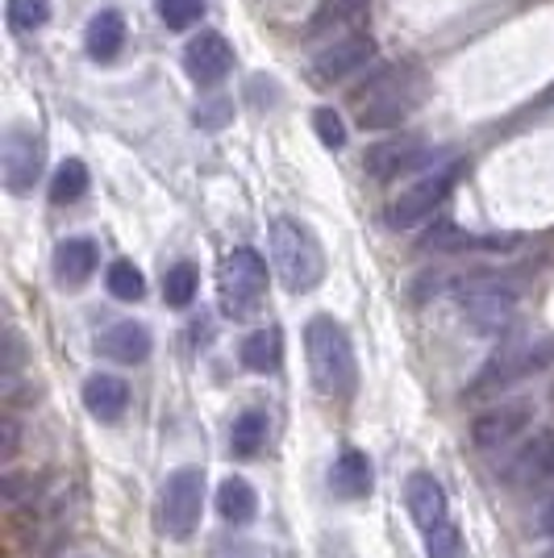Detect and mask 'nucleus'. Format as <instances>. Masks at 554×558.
Returning a JSON list of instances; mask_svg holds the SVG:
<instances>
[{
	"label": "nucleus",
	"mask_w": 554,
	"mask_h": 558,
	"mask_svg": "<svg viewBox=\"0 0 554 558\" xmlns=\"http://www.w3.org/2000/svg\"><path fill=\"white\" fill-rule=\"evenodd\" d=\"M105 288L113 292L117 301H125V304H134L146 296V279H142V271L130 263V258H117L113 267L105 271Z\"/></svg>",
	"instance_id": "27"
},
{
	"label": "nucleus",
	"mask_w": 554,
	"mask_h": 558,
	"mask_svg": "<svg viewBox=\"0 0 554 558\" xmlns=\"http://www.w3.org/2000/svg\"><path fill=\"white\" fill-rule=\"evenodd\" d=\"M84 409H88L96 421L113 425V421H121L125 409H130V384L113 372H93L84 379Z\"/></svg>",
	"instance_id": "17"
},
{
	"label": "nucleus",
	"mask_w": 554,
	"mask_h": 558,
	"mask_svg": "<svg viewBox=\"0 0 554 558\" xmlns=\"http://www.w3.org/2000/svg\"><path fill=\"white\" fill-rule=\"evenodd\" d=\"M425 537V558H462V530L455 525V517L446 521V525H438V530H430Z\"/></svg>",
	"instance_id": "29"
},
{
	"label": "nucleus",
	"mask_w": 554,
	"mask_h": 558,
	"mask_svg": "<svg viewBox=\"0 0 554 558\" xmlns=\"http://www.w3.org/2000/svg\"><path fill=\"white\" fill-rule=\"evenodd\" d=\"M84 192H88V167L80 163V159L59 163L55 180H50V201H55V205H75Z\"/></svg>",
	"instance_id": "26"
},
{
	"label": "nucleus",
	"mask_w": 554,
	"mask_h": 558,
	"mask_svg": "<svg viewBox=\"0 0 554 558\" xmlns=\"http://www.w3.org/2000/svg\"><path fill=\"white\" fill-rule=\"evenodd\" d=\"M455 175H459V163L421 171L413 184L400 187L393 196V205H388V226L400 233L425 226V221L446 205V196H450V187H455Z\"/></svg>",
	"instance_id": "6"
},
{
	"label": "nucleus",
	"mask_w": 554,
	"mask_h": 558,
	"mask_svg": "<svg viewBox=\"0 0 554 558\" xmlns=\"http://www.w3.org/2000/svg\"><path fill=\"white\" fill-rule=\"evenodd\" d=\"M405 509H409V517H413V525L421 534L446 525V521H450V496H446L438 475L413 471V475L405 480Z\"/></svg>",
	"instance_id": "14"
},
{
	"label": "nucleus",
	"mask_w": 554,
	"mask_h": 558,
	"mask_svg": "<svg viewBox=\"0 0 554 558\" xmlns=\"http://www.w3.org/2000/svg\"><path fill=\"white\" fill-rule=\"evenodd\" d=\"M22 363H25L22 333L9 326V329H4V363H0V379H4V384H13V379H17V372H22Z\"/></svg>",
	"instance_id": "32"
},
{
	"label": "nucleus",
	"mask_w": 554,
	"mask_h": 558,
	"mask_svg": "<svg viewBox=\"0 0 554 558\" xmlns=\"http://www.w3.org/2000/svg\"><path fill=\"white\" fill-rule=\"evenodd\" d=\"M329 488L338 492L342 500H363V496H371V488H375V466H371L368 454L347 446L334 459V466H329Z\"/></svg>",
	"instance_id": "19"
},
{
	"label": "nucleus",
	"mask_w": 554,
	"mask_h": 558,
	"mask_svg": "<svg viewBox=\"0 0 554 558\" xmlns=\"http://www.w3.org/2000/svg\"><path fill=\"white\" fill-rule=\"evenodd\" d=\"M371 59H375L371 34H363V29H347V34L329 38V43L313 54V80H317V84H347V80H354L359 71L371 68Z\"/></svg>",
	"instance_id": "9"
},
{
	"label": "nucleus",
	"mask_w": 554,
	"mask_h": 558,
	"mask_svg": "<svg viewBox=\"0 0 554 558\" xmlns=\"http://www.w3.org/2000/svg\"><path fill=\"white\" fill-rule=\"evenodd\" d=\"M201 512H205V471L201 466H176L159 492V525L167 537L188 542L201 530Z\"/></svg>",
	"instance_id": "5"
},
{
	"label": "nucleus",
	"mask_w": 554,
	"mask_h": 558,
	"mask_svg": "<svg viewBox=\"0 0 554 558\" xmlns=\"http://www.w3.org/2000/svg\"><path fill=\"white\" fill-rule=\"evenodd\" d=\"M43 167H47V146H43V134L34 125H13L4 134V146H0V175H4V187L13 196H25L34 192V184L43 180Z\"/></svg>",
	"instance_id": "7"
},
{
	"label": "nucleus",
	"mask_w": 554,
	"mask_h": 558,
	"mask_svg": "<svg viewBox=\"0 0 554 558\" xmlns=\"http://www.w3.org/2000/svg\"><path fill=\"white\" fill-rule=\"evenodd\" d=\"M371 0H322L313 13V34H347L368 17Z\"/></svg>",
	"instance_id": "24"
},
{
	"label": "nucleus",
	"mask_w": 554,
	"mask_h": 558,
	"mask_svg": "<svg viewBox=\"0 0 554 558\" xmlns=\"http://www.w3.org/2000/svg\"><path fill=\"white\" fill-rule=\"evenodd\" d=\"M217 296H221V313L230 322H251L267 301V263H263V255L251 246H238L221 258Z\"/></svg>",
	"instance_id": "4"
},
{
	"label": "nucleus",
	"mask_w": 554,
	"mask_h": 558,
	"mask_svg": "<svg viewBox=\"0 0 554 558\" xmlns=\"http://www.w3.org/2000/svg\"><path fill=\"white\" fill-rule=\"evenodd\" d=\"M554 480V434H533L521 438L505 463V484L508 488H542Z\"/></svg>",
	"instance_id": "13"
},
{
	"label": "nucleus",
	"mask_w": 554,
	"mask_h": 558,
	"mask_svg": "<svg viewBox=\"0 0 554 558\" xmlns=\"http://www.w3.org/2000/svg\"><path fill=\"white\" fill-rule=\"evenodd\" d=\"M533 425V404L530 400H505V404H492L484 413H475L471 421V442L475 450H505L526 438V429Z\"/></svg>",
	"instance_id": "11"
},
{
	"label": "nucleus",
	"mask_w": 554,
	"mask_h": 558,
	"mask_svg": "<svg viewBox=\"0 0 554 558\" xmlns=\"http://www.w3.org/2000/svg\"><path fill=\"white\" fill-rule=\"evenodd\" d=\"M184 71L192 84L213 88V84H221L233 71V47L221 34H213V29H208V34H196L184 47Z\"/></svg>",
	"instance_id": "15"
},
{
	"label": "nucleus",
	"mask_w": 554,
	"mask_h": 558,
	"mask_svg": "<svg viewBox=\"0 0 554 558\" xmlns=\"http://www.w3.org/2000/svg\"><path fill=\"white\" fill-rule=\"evenodd\" d=\"M125 47V17L117 9H100L88 29H84V50L93 54L96 63H113Z\"/></svg>",
	"instance_id": "20"
},
{
	"label": "nucleus",
	"mask_w": 554,
	"mask_h": 558,
	"mask_svg": "<svg viewBox=\"0 0 554 558\" xmlns=\"http://www.w3.org/2000/svg\"><path fill=\"white\" fill-rule=\"evenodd\" d=\"M546 359H551V347L505 342V347H496V354L487 359V367L480 372V379H475V388H471V392H492V388L517 384V379H526L530 372H538Z\"/></svg>",
	"instance_id": "12"
},
{
	"label": "nucleus",
	"mask_w": 554,
	"mask_h": 558,
	"mask_svg": "<svg viewBox=\"0 0 554 558\" xmlns=\"http://www.w3.org/2000/svg\"><path fill=\"white\" fill-rule=\"evenodd\" d=\"M17 442H22V425H17L13 413H4V417H0V454L13 459V454H17Z\"/></svg>",
	"instance_id": "34"
},
{
	"label": "nucleus",
	"mask_w": 554,
	"mask_h": 558,
	"mask_svg": "<svg viewBox=\"0 0 554 558\" xmlns=\"http://www.w3.org/2000/svg\"><path fill=\"white\" fill-rule=\"evenodd\" d=\"M434 163V146H425L413 134H396V138H384L368 146L363 155V171L380 184H393L400 175H413V171H425Z\"/></svg>",
	"instance_id": "10"
},
{
	"label": "nucleus",
	"mask_w": 554,
	"mask_h": 558,
	"mask_svg": "<svg viewBox=\"0 0 554 558\" xmlns=\"http://www.w3.org/2000/svg\"><path fill=\"white\" fill-rule=\"evenodd\" d=\"M25 488H29V480H25V475H17V471H13V475H4V500H9V505H17V496H22Z\"/></svg>",
	"instance_id": "37"
},
{
	"label": "nucleus",
	"mask_w": 554,
	"mask_h": 558,
	"mask_svg": "<svg viewBox=\"0 0 554 558\" xmlns=\"http://www.w3.org/2000/svg\"><path fill=\"white\" fill-rule=\"evenodd\" d=\"M267 438H272V417L263 409H242L230 425V454L254 459V454H263Z\"/></svg>",
	"instance_id": "23"
},
{
	"label": "nucleus",
	"mask_w": 554,
	"mask_h": 558,
	"mask_svg": "<svg viewBox=\"0 0 554 558\" xmlns=\"http://www.w3.org/2000/svg\"><path fill=\"white\" fill-rule=\"evenodd\" d=\"M313 130H317V138H322L329 150H342V146H347V125H342V117L334 113V109H317V113H313Z\"/></svg>",
	"instance_id": "31"
},
{
	"label": "nucleus",
	"mask_w": 554,
	"mask_h": 558,
	"mask_svg": "<svg viewBox=\"0 0 554 558\" xmlns=\"http://www.w3.org/2000/svg\"><path fill=\"white\" fill-rule=\"evenodd\" d=\"M50 267H55V283L59 288H84L96 267H100V251H96L93 238H68V242L55 246Z\"/></svg>",
	"instance_id": "16"
},
{
	"label": "nucleus",
	"mask_w": 554,
	"mask_h": 558,
	"mask_svg": "<svg viewBox=\"0 0 554 558\" xmlns=\"http://www.w3.org/2000/svg\"><path fill=\"white\" fill-rule=\"evenodd\" d=\"M459 308L462 317L484 333H501L517 313V288H508L501 279H471L459 283Z\"/></svg>",
	"instance_id": "8"
},
{
	"label": "nucleus",
	"mask_w": 554,
	"mask_h": 558,
	"mask_svg": "<svg viewBox=\"0 0 554 558\" xmlns=\"http://www.w3.org/2000/svg\"><path fill=\"white\" fill-rule=\"evenodd\" d=\"M217 512H221L226 525H251L254 517H258V492H254L251 480H242V475L221 480V488H217Z\"/></svg>",
	"instance_id": "22"
},
{
	"label": "nucleus",
	"mask_w": 554,
	"mask_h": 558,
	"mask_svg": "<svg viewBox=\"0 0 554 558\" xmlns=\"http://www.w3.org/2000/svg\"><path fill=\"white\" fill-rule=\"evenodd\" d=\"M50 22V0H9V25L17 34H34Z\"/></svg>",
	"instance_id": "28"
},
{
	"label": "nucleus",
	"mask_w": 554,
	"mask_h": 558,
	"mask_svg": "<svg viewBox=\"0 0 554 558\" xmlns=\"http://www.w3.org/2000/svg\"><path fill=\"white\" fill-rule=\"evenodd\" d=\"M267 246H272V267H276L279 283L288 292H313L325 279V251L317 233L309 230L297 217H276L267 230Z\"/></svg>",
	"instance_id": "3"
},
{
	"label": "nucleus",
	"mask_w": 554,
	"mask_h": 558,
	"mask_svg": "<svg viewBox=\"0 0 554 558\" xmlns=\"http://www.w3.org/2000/svg\"><path fill=\"white\" fill-rule=\"evenodd\" d=\"M205 17V0H159V22L167 29H192Z\"/></svg>",
	"instance_id": "30"
},
{
	"label": "nucleus",
	"mask_w": 554,
	"mask_h": 558,
	"mask_svg": "<svg viewBox=\"0 0 554 558\" xmlns=\"http://www.w3.org/2000/svg\"><path fill=\"white\" fill-rule=\"evenodd\" d=\"M100 354H109L113 363H125V367H138V363H146L150 359V329L142 326V322H117V326H109L105 333H100Z\"/></svg>",
	"instance_id": "18"
},
{
	"label": "nucleus",
	"mask_w": 554,
	"mask_h": 558,
	"mask_svg": "<svg viewBox=\"0 0 554 558\" xmlns=\"http://www.w3.org/2000/svg\"><path fill=\"white\" fill-rule=\"evenodd\" d=\"M196 288H201V271L192 263H176L162 276V301L171 304V308H188V304L196 301Z\"/></svg>",
	"instance_id": "25"
},
{
	"label": "nucleus",
	"mask_w": 554,
	"mask_h": 558,
	"mask_svg": "<svg viewBox=\"0 0 554 558\" xmlns=\"http://www.w3.org/2000/svg\"><path fill=\"white\" fill-rule=\"evenodd\" d=\"M304 354H309V375L313 388L325 400H350L359 388V359H354V342L334 317H313L304 326Z\"/></svg>",
	"instance_id": "1"
},
{
	"label": "nucleus",
	"mask_w": 554,
	"mask_h": 558,
	"mask_svg": "<svg viewBox=\"0 0 554 558\" xmlns=\"http://www.w3.org/2000/svg\"><path fill=\"white\" fill-rule=\"evenodd\" d=\"M226 117H230V105H226V100H213L205 113L196 109V125H208V130H213V125H221Z\"/></svg>",
	"instance_id": "36"
},
{
	"label": "nucleus",
	"mask_w": 554,
	"mask_h": 558,
	"mask_svg": "<svg viewBox=\"0 0 554 558\" xmlns=\"http://www.w3.org/2000/svg\"><path fill=\"white\" fill-rule=\"evenodd\" d=\"M533 530H538V537H551L554 542V496L542 500V509H538V517H533Z\"/></svg>",
	"instance_id": "35"
},
{
	"label": "nucleus",
	"mask_w": 554,
	"mask_h": 558,
	"mask_svg": "<svg viewBox=\"0 0 554 558\" xmlns=\"http://www.w3.org/2000/svg\"><path fill=\"white\" fill-rule=\"evenodd\" d=\"M546 558H554V546H551V550H546Z\"/></svg>",
	"instance_id": "38"
},
{
	"label": "nucleus",
	"mask_w": 554,
	"mask_h": 558,
	"mask_svg": "<svg viewBox=\"0 0 554 558\" xmlns=\"http://www.w3.org/2000/svg\"><path fill=\"white\" fill-rule=\"evenodd\" d=\"M421 100V80L413 68L393 63V68L371 71L354 88V121L363 130H396Z\"/></svg>",
	"instance_id": "2"
},
{
	"label": "nucleus",
	"mask_w": 554,
	"mask_h": 558,
	"mask_svg": "<svg viewBox=\"0 0 554 558\" xmlns=\"http://www.w3.org/2000/svg\"><path fill=\"white\" fill-rule=\"evenodd\" d=\"M238 359H242V367H246V372H258V375L279 372V363H284V333H279L276 326L254 329V333L242 338Z\"/></svg>",
	"instance_id": "21"
},
{
	"label": "nucleus",
	"mask_w": 554,
	"mask_h": 558,
	"mask_svg": "<svg viewBox=\"0 0 554 558\" xmlns=\"http://www.w3.org/2000/svg\"><path fill=\"white\" fill-rule=\"evenodd\" d=\"M213 558H267V550H263L258 542H242V537H233V542H217Z\"/></svg>",
	"instance_id": "33"
}]
</instances>
